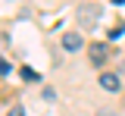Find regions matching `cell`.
<instances>
[{"label":"cell","instance_id":"1","mask_svg":"<svg viewBox=\"0 0 125 116\" xmlns=\"http://www.w3.org/2000/svg\"><path fill=\"white\" fill-rule=\"evenodd\" d=\"M88 57H91V66H103L109 60V47L103 41H91V44H88Z\"/></svg>","mask_w":125,"mask_h":116},{"label":"cell","instance_id":"2","mask_svg":"<svg viewBox=\"0 0 125 116\" xmlns=\"http://www.w3.org/2000/svg\"><path fill=\"white\" fill-rule=\"evenodd\" d=\"M97 19H100V10H97V6H78V22H81L84 28H94Z\"/></svg>","mask_w":125,"mask_h":116},{"label":"cell","instance_id":"3","mask_svg":"<svg viewBox=\"0 0 125 116\" xmlns=\"http://www.w3.org/2000/svg\"><path fill=\"white\" fill-rule=\"evenodd\" d=\"M100 88L116 94V91H119V75H116V72H103V75H100Z\"/></svg>","mask_w":125,"mask_h":116},{"label":"cell","instance_id":"4","mask_svg":"<svg viewBox=\"0 0 125 116\" xmlns=\"http://www.w3.org/2000/svg\"><path fill=\"white\" fill-rule=\"evenodd\" d=\"M62 47H66V50H72V53H75V50H81V35L66 32V35H62Z\"/></svg>","mask_w":125,"mask_h":116},{"label":"cell","instance_id":"5","mask_svg":"<svg viewBox=\"0 0 125 116\" xmlns=\"http://www.w3.org/2000/svg\"><path fill=\"white\" fill-rule=\"evenodd\" d=\"M22 79H25V82H34V79H38V72H34V69H28V66H25V69H22Z\"/></svg>","mask_w":125,"mask_h":116},{"label":"cell","instance_id":"6","mask_svg":"<svg viewBox=\"0 0 125 116\" xmlns=\"http://www.w3.org/2000/svg\"><path fill=\"white\" fill-rule=\"evenodd\" d=\"M6 116H25V110H22V107H19V104H13V107H10V110H6Z\"/></svg>","mask_w":125,"mask_h":116},{"label":"cell","instance_id":"7","mask_svg":"<svg viewBox=\"0 0 125 116\" xmlns=\"http://www.w3.org/2000/svg\"><path fill=\"white\" fill-rule=\"evenodd\" d=\"M97 116H116V113H113V110H106V107H103V110H97Z\"/></svg>","mask_w":125,"mask_h":116},{"label":"cell","instance_id":"8","mask_svg":"<svg viewBox=\"0 0 125 116\" xmlns=\"http://www.w3.org/2000/svg\"><path fill=\"white\" fill-rule=\"evenodd\" d=\"M10 72V63H0V75H6Z\"/></svg>","mask_w":125,"mask_h":116},{"label":"cell","instance_id":"9","mask_svg":"<svg viewBox=\"0 0 125 116\" xmlns=\"http://www.w3.org/2000/svg\"><path fill=\"white\" fill-rule=\"evenodd\" d=\"M113 3H125V0H113Z\"/></svg>","mask_w":125,"mask_h":116}]
</instances>
